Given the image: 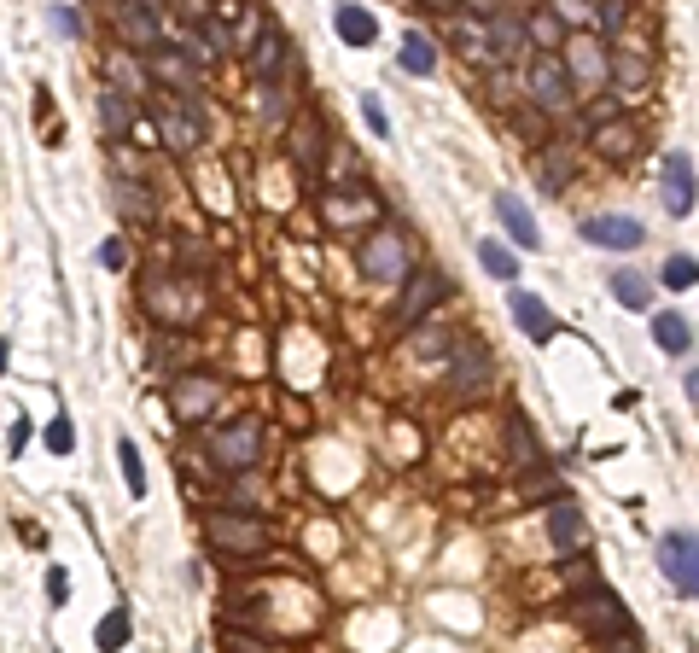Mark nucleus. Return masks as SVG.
Returning a JSON list of instances; mask_svg holds the SVG:
<instances>
[{
  "label": "nucleus",
  "instance_id": "18",
  "mask_svg": "<svg viewBox=\"0 0 699 653\" xmlns=\"http://www.w3.org/2000/svg\"><path fill=\"white\" fill-rule=\"evenodd\" d=\"M484 24H490V47H496V59H519V53H525V24H513L507 12L484 18Z\"/></svg>",
  "mask_w": 699,
  "mask_h": 653
},
{
  "label": "nucleus",
  "instance_id": "11",
  "mask_svg": "<svg viewBox=\"0 0 699 653\" xmlns=\"http://www.w3.org/2000/svg\"><path fill=\"white\" fill-rule=\"evenodd\" d=\"M484 379H490V356H484L478 344H461V350L449 356V385H455V391H478Z\"/></svg>",
  "mask_w": 699,
  "mask_h": 653
},
{
  "label": "nucleus",
  "instance_id": "2",
  "mask_svg": "<svg viewBox=\"0 0 699 653\" xmlns=\"http://www.w3.org/2000/svg\"><path fill=\"white\" fill-rule=\"evenodd\" d=\"M257 449H263V426H257V414H251V420H233V426H222V432H210V455H216L228 473L257 467Z\"/></svg>",
  "mask_w": 699,
  "mask_h": 653
},
{
  "label": "nucleus",
  "instance_id": "9",
  "mask_svg": "<svg viewBox=\"0 0 699 653\" xmlns=\"http://www.w3.org/2000/svg\"><path fill=\"white\" fill-rule=\"evenodd\" d=\"M583 630H595V636H618V642H635V624L618 613V601H612L606 589H595V595L583 601Z\"/></svg>",
  "mask_w": 699,
  "mask_h": 653
},
{
  "label": "nucleus",
  "instance_id": "38",
  "mask_svg": "<svg viewBox=\"0 0 699 653\" xmlns=\"http://www.w3.org/2000/svg\"><path fill=\"white\" fill-rule=\"evenodd\" d=\"M100 263H105V269H123V263H129V245H123V240H105L100 245Z\"/></svg>",
  "mask_w": 699,
  "mask_h": 653
},
{
  "label": "nucleus",
  "instance_id": "24",
  "mask_svg": "<svg viewBox=\"0 0 699 653\" xmlns=\"http://www.w3.org/2000/svg\"><path fill=\"white\" fill-rule=\"evenodd\" d=\"M612 298H618L624 310H647V304H653L647 280H641V275H630V269H618V275H612Z\"/></svg>",
  "mask_w": 699,
  "mask_h": 653
},
{
  "label": "nucleus",
  "instance_id": "8",
  "mask_svg": "<svg viewBox=\"0 0 699 653\" xmlns=\"http://www.w3.org/2000/svg\"><path fill=\"white\" fill-rule=\"evenodd\" d=\"M659 181H665V210L670 216H688L694 210V164H688V152H665Z\"/></svg>",
  "mask_w": 699,
  "mask_h": 653
},
{
  "label": "nucleus",
  "instance_id": "29",
  "mask_svg": "<svg viewBox=\"0 0 699 653\" xmlns=\"http://www.w3.org/2000/svg\"><path fill=\"white\" fill-rule=\"evenodd\" d=\"M111 199L123 216H152V199L140 193V181H111Z\"/></svg>",
  "mask_w": 699,
  "mask_h": 653
},
{
  "label": "nucleus",
  "instance_id": "21",
  "mask_svg": "<svg viewBox=\"0 0 699 653\" xmlns=\"http://www.w3.org/2000/svg\"><path fill=\"white\" fill-rule=\"evenodd\" d=\"M653 339H659V350H670V356H688L694 327H688L682 315H659V321H653Z\"/></svg>",
  "mask_w": 699,
  "mask_h": 653
},
{
  "label": "nucleus",
  "instance_id": "26",
  "mask_svg": "<svg viewBox=\"0 0 699 653\" xmlns=\"http://www.w3.org/2000/svg\"><path fill=\"white\" fill-rule=\"evenodd\" d=\"M105 70H111V82H123V94H146V70L134 65L129 53H111Z\"/></svg>",
  "mask_w": 699,
  "mask_h": 653
},
{
  "label": "nucleus",
  "instance_id": "4",
  "mask_svg": "<svg viewBox=\"0 0 699 653\" xmlns=\"http://www.w3.org/2000/svg\"><path fill=\"white\" fill-rule=\"evenodd\" d=\"M443 298H449V280H443V275H432V269L408 275V280H402V298H397V327H420Z\"/></svg>",
  "mask_w": 699,
  "mask_h": 653
},
{
  "label": "nucleus",
  "instance_id": "15",
  "mask_svg": "<svg viewBox=\"0 0 699 653\" xmlns=\"http://www.w3.org/2000/svg\"><path fill=\"white\" fill-rule=\"evenodd\" d=\"M158 135H164V146L175 152V158H187V152L199 146V123H193V117H181V111H164V105H158Z\"/></svg>",
  "mask_w": 699,
  "mask_h": 653
},
{
  "label": "nucleus",
  "instance_id": "40",
  "mask_svg": "<svg viewBox=\"0 0 699 653\" xmlns=\"http://www.w3.org/2000/svg\"><path fill=\"white\" fill-rule=\"evenodd\" d=\"M536 35H542V41H560V18H554V12H536Z\"/></svg>",
  "mask_w": 699,
  "mask_h": 653
},
{
  "label": "nucleus",
  "instance_id": "19",
  "mask_svg": "<svg viewBox=\"0 0 699 653\" xmlns=\"http://www.w3.org/2000/svg\"><path fill=\"white\" fill-rule=\"evenodd\" d=\"M280 65H286V35L263 30L257 41H251V70H257V76H274Z\"/></svg>",
  "mask_w": 699,
  "mask_h": 653
},
{
  "label": "nucleus",
  "instance_id": "16",
  "mask_svg": "<svg viewBox=\"0 0 699 653\" xmlns=\"http://www.w3.org/2000/svg\"><path fill=\"white\" fill-rule=\"evenodd\" d=\"M338 35L350 41V47H373V35H379V24H373V12H362V6H338L333 12Z\"/></svg>",
  "mask_w": 699,
  "mask_h": 653
},
{
  "label": "nucleus",
  "instance_id": "28",
  "mask_svg": "<svg viewBox=\"0 0 699 653\" xmlns=\"http://www.w3.org/2000/svg\"><path fill=\"white\" fill-rule=\"evenodd\" d=\"M478 263H484V269H490L496 280H513V275H519L513 251H507V245H496V240H484V245H478Z\"/></svg>",
  "mask_w": 699,
  "mask_h": 653
},
{
  "label": "nucleus",
  "instance_id": "25",
  "mask_svg": "<svg viewBox=\"0 0 699 653\" xmlns=\"http://www.w3.org/2000/svg\"><path fill=\"white\" fill-rule=\"evenodd\" d=\"M647 76H653V70H647V59H641V53H618V59H612V82H618L624 94L647 88Z\"/></svg>",
  "mask_w": 699,
  "mask_h": 653
},
{
  "label": "nucleus",
  "instance_id": "43",
  "mask_svg": "<svg viewBox=\"0 0 699 653\" xmlns=\"http://www.w3.org/2000/svg\"><path fill=\"white\" fill-rule=\"evenodd\" d=\"M47 595H53V601H65V572H59V566L47 572Z\"/></svg>",
  "mask_w": 699,
  "mask_h": 653
},
{
  "label": "nucleus",
  "instance_id": "45",
  "mask_svg": "<svg viewBox=\"0 0 699 653\" xmlns=\"http://www.w3.org/2000/svg\"><path fill=\"white\" fill-rule=\"evenodd\" d=\"M426 6H449V0H426Z\"/></svg>",
  "mask_w": 699,
  "mask_h": 653
},
{
  "label": "nucleus",
  "instance_id": "39",
  "mask_svg": "<svg viewBox=\"0 0 699 653\" xmlns=\"http://www.w3.org/2000/svg\"><path fill=\"white\" fill-rule=\"evenodd\" d=\"M53 30H65V35H82V18H76L70 6H53Z\"/></svg>",
  "mask_w": 699,
  "mask_h": 653
},
{
  "label": "nucleus",
  "instance_id": "41",
  "mask_svg": "<svg viewBox=\"0 0 699 653\" xmlns=\"http://www.w3.org/2000/svg\"><path fill=\"white\" fill-rule=\"evenodd\" d=\"M280 111H286V100H280L274 88H263V117H268V123H280Z\"/></svg>",
  "mask_w": 699,
  "mask_h": 653
},
{
  "label": "nucleus",
  "instance_id": "22",
  "mask_svg": "<svg viewBox=\"0 0 699 653\" xmlns=\"http://www.w3.org/2000/svg\"><path fill=\"white\" fill-rule=\"evenodd\" d=\"M548 531H554V549H577V543H583V514L560 502V508L548 514Z\"/></svg>",
  "mask_w": 699,
  "mask_h": 653
},
{
  "label": "nucleus",
  "instance_id": "36",
  "mask_svg": "<svg viewBox=\"0 0 699 653\" xmlns=\"http://www.w3.org/2000/svg\"><path fill=\"white\" fill-rule=\"evenodd\" d=\"M47 449H53V455H70V449H76V426H70V420H53V426H47Z\"/></svg>",
  "mask_w": 699,
  "mask_h": 653
},
{
  "label": "nucleus",
  "instance_id": "14",
  "mask_svg": "<svg viewBox=\"0 0 699 653\" xmlns=\"http://www.w3.org/2000/svg\"><path fill=\"white\" fill-rule=\"evenodd\" d=\"M513 321H519L525 339H554V315H548V304L531 298V292H513Z\"/></svg>",
  "mask_w": 699,
  "mask_h": 653
},
{
  "label": "nucleus",
  "instance_id": "13",
  "mask_svg": "<svg viewBox=\"0 0 699 653\" xmlns=\"http://www.w3.org/2000/svg\"><path fill=\"white\" fill-rule=\"evenodd\" d=\"M210 403H216V379L210 374H187L175 385V414H181V420H199Z\"/></svg>",
  "mask_w": 699,
  "mask_h": 653
},
{
  "label": "nucleus",
  "instance_id": "3",
  "mask_svg": "<svg viewBox=\"0 0 699 653\" xmlns=\"http://www.w3.org/2000/svg\"><path fill=\"white\" fill-rule=\"evenodd\" d=\"M659 572L676 584V595H699V537L694 531H670L659 543Z\"/></svg>",
  "mask_w": 699,
  "mask_h": 653
},
{
  "label": "nucleus",
  "instance_id": "12",
  "mask_svg": "<svg viewBox=\"0 0 699 653\" xmlns=\"http://www.w3.org/2000/svg\"><path fill=\"white\" fill-rule=\"evenodd\" d=\"M496 216H501V228H507L513 240L525 245V251H536V245H542V234H536V216L519 205L513 193H496Z\"/></svg>",
  "mask_w": 699,
  "mask_h": 653
},
{
  "label": "nucleus",
  "instance_id": "35",
  "mask_svg": "<svg viewBox=\"0 0 699 653\" xmlns=\"http://www.w3.org/2000/svg\"><path fill=\"white\" fill-rule=\"evenodd\" d=\"M298 152H303V164H309V170L321 164V123H303V129H298Z\"/></svg>",
  "mask_w": 699,
  "mask_h": 653
},
{
  "label": "nucleus",
  "instance_id": "1",
  "mask_svg": "<svg viewBox=\"0 0 699 653\" xmlns=\"http://www.w3.org/2000/svg\"><path fill=\"white\" fill-rule=\"evenodd\" d=\"M362 275L379 280V286H391V280H408V245H402V234H391V228H373L362 240Z\"/></svg>",
  "mask_w": 699,
  "mask_h": 653
},
{
  "label": "nucleus",
  "instance_id": "23",
  "mask_svg": "<svg viewBox=\"0 0 699 653\" xmlns=\"http://www.w3.org/2000/svg\"><path fill=\"white\" fill-rule=\"evenodd\" d=\"M566 181H571V152H560V146H554V152L536 164V187H542V193H560Z\"/></svg>",
  "mask_w": 699,
  "mask_h": 653
},
{
  "label": "nucleus",
  "instance_id": "32",
  "mask_svg": "<svg viewBox=\"0 0 699 653\" xmlns=\"http://www.w3.org/2000/svg\"><path fill=\"white\" fill-rule=\"evenodd\" d=\"M222 47H228V30H222V24H199V30H193V53H199V59H216Z\"/></svg>",
  "mask_w": 699,
  "mask_h": 653
},
{
  "label": "nucleus",
  "instance_id": "30",
  "mask_svg": "<svg viewBox=\"0 0 699 653\" xmlns=\"http://www.w3.org/2000/svg\"><path fill=\"white\" fill-rule=\"evenodd\" d=\"M94 642H100L105 653H111V648H123V642H129V613H123V607H117V613H105V619H100V630H94Z\"/></svg>",
  "mask_w": 699,
  "mask_h": 653
},
{
  "label": "nucleus",
  "instance_id": "17",
  "mask_svg": "<svg viewBox=\"0 0 699 653\" xmlns=\"http://www.w3.org/2000/svg\"><path fill=\"white\" fill-rule=\"evenodd\" d=\"M134 94H117V88H105L100 94V123H105V135L117 140V135H129L134 129Z\"/></svg>",
  "mask_w": 699,
  "mask_h": 653
},
{
  "label": "nucleus",
  "instance_id": "42",
  "mask_svg": "<svg viewBox=\"0 0 699 653\" xmlns=\"http://www.w3.org/2000/svg\"><path fill=\"white\" fill-rule=\"evenodd\" d=\"M24 444H30V426L12 414V444H6V449H12V455H24Z\"/></svg>",
  "mask_w": 699,
  "mask_h": 653
},
{
  "label": "nucleus",
  "instance_id": "33",
  "mask_svg": "<svg viewBox=\"0 0 699 653\" xmlns=\"http://www.w3.org/2000/svg\"><path fill=\"white\" fill-rule=\"evenodd\" d=\"M117 461H123V479H129V490H134V496H146V473H140V449H134L129 438L117 444Z\"/></svg>",
  "mask_w": 699,
  "mask_h": 653
},
{
  "label": "nucleus",
  "instance_id": "44",
  "mask_svg": "<svg viewBox=\"0 0 699 653\" xmlns=\"http://www.w3.org/2000/svg\"><path fill=\"white\" fill-rule=\"evenodd\" d=\"M466 6H472L478 18H496V0H466Z\"/></svg>",
  "mask_w": 699,
  "mask_h": 653
},
{
  "label": "nucleus",
  "instance_id": "10",
  "mask_svg": "<svg viewBox=\"0 0 699 653\" xmlns=\"http://www.w3.org/2000/svg\"><path fill=\"white\" fill-rule=\"evenodd\" d=\"M204 531H210V543H216V549H239V554H257V549H263V525H251V519L210 514V519H204Z\"/></svg>",
  "mask_w": 699,
  "mask_h": 653
},
{
  "label": "nucleus",
  "instance_id": "37",
  "mask_svg": "<svg viewBox=\"0 0 699 653\" xmlns=\"http://www.w3.org/2000/svg\"><path fill=\"white\" fill-rule=\"evenodd\" d=\"M362 117H367V129H373L379 140L391 135V117H385V105L373 100V94H362Z\"/></svg>",
  "mask_w": 699,
  "mask_h": 653
},
{
  "label": "nucleus",
  "instance_id": "34",
  "mask_svg": "<svg viewBox=\"0 0 699 653\" xmlns=\"http://www.w3.org/2000/svg\"><path fill=\"white\" fill-rule=\"evenodd\" d=\"M507 438H513V461H519V467H536V455H531V432H525V420H519V414L507 420Z\"/></svg>",
  "mask_w": 699,
  "mask_h": 653
},
{
  "label": "nucleus",
  "instance_id": "27",
  "mask_svg": "<svg viewBox=\"0 0 699 653\" xmlns=\"http://www.w3.org/2000/svg\"><path fill=\"white\" fill-rule=\"evenodd\" d=\"M595 146L606 152V158H630V152H635V129H624V123H606V129H595Z\"/></svg>",
  "mask_w": 699,
  "mask_h": 653
},
{
  "label": "nucleus",
  "instance_id": "20",
  "mask_svg": "<svg viewBox=\"0 0 699 653\" xmlns=\"http://www.w3.org/2000/svg\"><path fill=\"white\" fill-rule=\"evenodd\" d=\"M402 70H414V76H432V70H437V47L420 30L402 35Z\"/></svg>",
  "mask_w": 699,
  "mask_h": 653
},
{
  "label": "nucleus",
  "instance_id": "6",
  "mask_svg": "<svg viewBox=\"0 0 699 653\" xmlns=\"http://www.w3.org/2000/svg\"><path fill=\"white\" fill-rule=\"evenodd\" d=\"M111 18H117V30H123V41L134 53H158L164 47V24L152 18V0H117Z\"/></svg>",
  "mask_w": 699,
  "mask_h": 653
},
{
  "label": "nucleus",
  "instance_id": "31",
  "mask_svg": "<svg viewBox=\"0 0 699 653\" xmlns=\"http://www.w3.org/2000/svg\"><path fill=\"white\" fill-rule=\"evenodd\" d=\"M665 286H670V292H694V286H699V263H694V257H670V263H665Z\"/></svg>",
  "mask_w": 699,
  "mask_h": 653
},
{
  "label": "nucleus",
  "instance_id": "7",
  "mask_svg": "<svg viewBox=\"0 0 699 653\" xmlns=\"http://www.w3.org/2000/svg\"><path fill=\"white\" fill-rule=\"evenodd\" d=\"M583 240L600 245V251H635L647 240L635 216H583Z\"/></svg>",
  "mask_w": 699,
  "mask_h": 653
},
{
  "label": "nucleus",
  "instance_id": "5",
  "mask_svg": "<svg viewBox=\"0 0 699 653\" xmlns=\"http://www.w3.org/2000/svg\"><path fill=\"white\" fill-rule=\"evenodd\" d=\"M525 88H531V100L542 111H566L571 105V76L554 53H536L531 65H525Z\"/></svg>",
  "mask_w": 699,
  "mask_h": 653
}]
</instances>
